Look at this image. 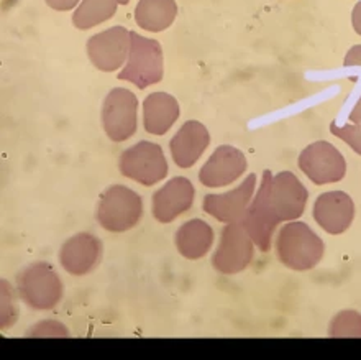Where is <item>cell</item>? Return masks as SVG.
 I'll return each instance as SVG.
<instances>
[{
	"instance_id": "obj_1",
	"label": "cell",
	"mask_w": 361,
	"mask_h": 360,
	"mask_svg": "<svg viewBox=\"0 0 361 360\" xmlns=\"http://www.w3.org/2000/svg\"><path fill=\"white\" fill-rule=\"evenodd\" d=\"M276 252L284 267L295 272H305L317 267L322 260L325 245L305 222H289L276 239Z\"/></svg>"
},
{
	"instance_id": "obj_2",
	"label": "cell",
	"mask_w": 361,
	"mask_h": 360,
	"mask_svg": "<svg viewBox=\"0 0 361 360\" xmlns=\"http://www.w3.org/2000/svg\"><path fill=\"white\" fill-rule=\"evenodd\" d=\"M163 49L157 40L130 32V52L127 64L118 73V79L128 81L138 89L158 84L163 79Z\"/></svg>"
},
{
	"instance_id": "obj_3",
	"label": "cell",
	"mask_w": 361,
	"mask_h": 360,
	"mask_svg": "<svg viewBox=\"0 0 361 360\" xmlns=\"http://www.w3.org/2000/svg\"><path fill=\"white\" fill-rule=\"evenodd\" d=\"M143 216V201L138 193L122 184H114L100 196L95 219L109 232L133 229Z\"/></svg>"
},
{
	"instance_id": "obj_4",
	"label": "cell",
	"mask_w": 361,
	"mask_h": 360,
	"mask_svg": "<svg viewBox=\"0 0 361 360\" xmlns=\"http://www.w3.org/2000/svg\"><path fill=\"white\" fill-rule=\"evenodd\" d=\"M17 289L30 308L39 311L54 308L63 298V282L53 267L43 262L28 265L18 273Z\"/></svg>"
},
{
	"instance_id": "obj_5",
	"label": "cell",
	"mask_w": 361,
	"mask_h": 360,
	"mask_svg": "<svg viewBox=\"0 0 361 360\" xmlns=\"http://www.w3.org/2000/svg\"><path fill=\"white\" fill-rule=\"evenodd\" d=\"M120 173L143 186H153L168 176V162L158 143L142 142L125 150L118 162Z\"/></svg>"
},
{
	"instance_id": "obj_6",
	"label": "cell",
	"mask_w": 361,
	"mask_h": 360,
	"mask_svg": "<svg viewBox=\"0 0 361 360\" xmlns=\"http://www.w3.org/2000/svg\"><path fill=\"white\" fill-rule=\"evenodd\" d=\"M263 179L268 188L271 208L281 221H295L302 216L309 193L294 173L281 172L273 176L269 169H264Z\"/></svg>"
},
{
	"instance_id": "obj_7",
	"label": "cell",
	"mask_w": 361,
	"mask_h": 360,
	"mask_svg": "<svg viewBox=\"0 0 361 360\" xmlns=\"http://www.w3.org/2000/svg\"><path fill=\"white\" fill-rule=\"evenodd\" d=\"M255 255V242L240 222L227 224L220 234L219 247L212 255V265L224 275H237L248 268Z\"/></svg>"
},
{
	"instance_id": "obj_8",
	"label": "cell",
	"mask_w": 361,
	"mask_h": 360,
	"mask_svg": "<svg viewBox=\"0 0 361 360\" xmlns=\"http://www.w3.org/2000/svg\"><path fill=\"white\" fill-rule=\"evenodd\" d=\"M138 99L125 88H114L102 106V125L112 142H125L137 132Z\"/></svg>"
},
{
	"instance_id": "obj_9",
	"label": "cell",
	"mask_w": 361,
	"mask_h": 360,
	"mask_svg": "<svg viewBox=\"0 0 361 360\" xmlns=\"http://www.w3.org/2000/svg\"><path fill=\"white\" fill-rule=\"evenodd\" d=\"M299 168L314 184L342 181L347 174V162L332 143L315 142L299 155Z\"/></svg>"
},
{
	"instance_id": "obj_10",
	"label": "cell",
	"mask_w": 361,
	"mask_h": 360,
	"mask_svg": "<svg viewBox=\"0 0 361 360\" xmlns=\"http://www.w3.org/2000/svg\"><path fill=\"white\" fill-rule=\"evenodd\" d=\"M130 32L122 25L104 30L87 42V54L92 64L100 71L112 73L123 66L128 59Z\"/></svg>"
},
{
	"instance_id": "obj_11",
	"label": "cell",
	"mask_w": 361,
	"mask_h": 360,
	"mask_svg": "<svg viewBox=\"0 0 361 360\" xmlns=\"http://www.w3.org/2000/svg\"><path fill=\"white\" fill-rule=\"evenodd\" d=\"M255 188H257V174H248L247 179L237 188L222 194H207L204 198L202 209L209 216L220 222H240L252 203Z\"/></svg>"
},
{
	"instance_id": "obj_12",
	"label": "cell",
	"mask_w": 361,
	"mask_h": 360,
	"mask_svg": "<svg viewBox=\"0 0 361 360\" xmlns=\"http://www.w3.org/2000/svg\"><path fill=\"white\" fill-rule=\"evenodd\" d=\"M247 157L238 148L222 145L200 168L199 181L207 188H222L237 181L247 172Z\"/></svg>"
},
{
	"instance_id": "obj_13",
	"label": "cell",
	"mask_w": 361,
	"mask_h": 360,
	"mask_svg": "<svg viewBox=\"0 0 361 360\" xmlns=\"http://www.w3.org/2000/svg\"><path fill=\"white\" fill-rule=\"evenodd\" d=\"M281 219L276 216V212L271 208L268 199V188L264 179H262V186H259L257 196H253L252 203L245 212L242 224L247 229L250 237L257 244V247L262 252H268L271 248V239L278 227Z\"/></svg>"
},
{
	"instance_id": "obj_14",
	"label": "cell",
	"mask_w": 361,
	"mask_h": 360,
	"mask_svg": "<svg viewBox=\"0 0 361 360\" xmlns=\"http://www.w3.org/2000/svg\"><path fill=\"white\" fill-rule=\"evenodd\" d=\"M355 217L353 199L343 191L320 194L314 204V219L325 232L338 236L352 226Z\"/></svg>"
},
{
	"instance_id": "obj_15",
	"label": "cell",
	"mask_w": 361,
	"mask_h": 360,
	"mask_svg": "<svg viewBox=\"0 0 361 360\" xmlns=\"http://www.w3.org/2000/svg\"><path fill=\"white\" fill-rule=\"evenodd\" d=\"M102 258V242L89 232L68 239L59 250V263L68 273L82 277L92 272Z\"/></svg>"
},
{
	"instance_id": "obj_16",
	"label": "cell",
	"mask_w": 361,
	"mask_h": 360,
	"mask_svg": "<svg viewBox=\"0 0 361 360\" xmlns=\"http://www.w3.org/2000/svg\"><path fill=\"white\" fill-rule=\"evenodd\" d=\"M195 189L188 178L169 179L161 189L153 194V216L158 222L168 224L189 211L194 204Z\"/></svg>"
},
{
	"instance_id": "obj_17",
	"label": "cell",
	"mask_w": 361,
	"mask_h": 360,
	"mask_svg": "<svg viewBox=\"0 0 361 360\" xmlns=\"http://www.w3.org/2000/svg\"><path fill=\"white\" fill-rule=\"evenodd\" d=\"M210 143L209 130L197 120H188L169 142L174 163L179 168H190L197 163Z\"/></svg>"
},
{
	"instance_id": "obj_18",
	"label": "cell",
	"mask_w": 361,
	"mask_h": 360,
	"mask_svg": "<svg viewBox=\"0 0 361 360\" xmlns=\"http://www.w3.org/2000/svg\"><path fill=\"white\" fill-rule=\"evenodd\" d=\"M179 104L171 94L153 92L143 102V125L152 135H164L179 119Z\"/></svg>"
},
{
	"instance_id": "obj_19",
	"label": "cell",
	"mask_w": 361,
	"mask_h": 360,
	"mask_svg": "<svg viewBox=\"0 0 361 360\" xmlns=\"http://www.w3.org/2000/svg\"><path fill=\"white\" fill-rule=\"evenodd\" d=\"M214 231L207 222L192 219L183 224L176 232V247L183 257L189 260L202 258L212 248Z\"/></svg>"
},
{
	"instance_id": "obj_20",
	"label": "cell",
	"mask_w": 361,
	"mask_h": 360,
	"mask_svg": "<svg viewBox=\"0 0 361 360\" xmlns=\"http://www.w3.org/2000/svg\"><path fill=\"white\" fill-rule=\"evenodd\" d=\"M176 0H140L135 8V22L147 32H163L176 20Z\"/></svg>"
},
{
	"instance_id": "obj_21",
	"label": "cell",
	"mask_w": 361,
	"mask_h": 360,
	"mask_svg": "<svg viewBox=\"0 0 361 360\" xmlns=\"http://www.w3.org/2000/svg\"><path fill=\"white\" fill-rule=\"evenodd\" d=\"M118 0H82L73 13V23L79 30L94 28L110 20L117 12Z\"/></svg>"
},
{
	"instance_id": "obj_22",
	"label": "cell",
	"mask_w": 361,
	"mask_h": 360,
	"mask_svg": "<svg viewBox=\"0 0 361 360\" xmlns=\"http://www.w3.org/2000/svg\"><path fill=\"white\" fill-rule=\"evenodd\" d=\"M330 337H361V314L357 311H342L332 319L329 328Z\"/></svg>"
},
{
	"instance_id": "obj_23",
	"label": "cell",
	"mask_w": 361,
	"mask_h": 360,
	"mask_svg": "<svg viewBox=\"0 0 361 360\" xmlns=\"http://www.w3.org/2000/svg\"><path fill=\"white\" fill-rule=\"evenodd\" d=\"M330 132H332L335 137L343 140L347 145H350V148H352L355 153L361 155V124L340 127V125L332 122L330 124Z\"/></svg>"
},
{
	"instance_id": "obj_24",
	"label": "cell",
	"mask_w": 361,
	"mask_h": 360,
	"mask_svg": "<svg viewBox=\"0 0 361 360\" xmlns=\"http://www.w3.org/2000/svg\"><path fill=\"white\" fill-rule=\"evenodd\" d=\"M343 66H347V68L360 66L361 68V44H355V47L348 49L347 56H345Z\"/></svg>"
},
{
	"instance_id": "obj_25",
	"label": "cell",
	"mask_w": 361,
	"mask_h": 360,
	"mask_svg": "<svg viewBox=\"0 0 361 360\" xmlns=\"http://www.w3.org/2000/svg\"><path fill=\"white\" fill-rule=\"evenodd\" d=\"M49 7L54 10H59V12H68V10H73L79 4V0H44Z\"/></svg>"
},
{
	"instance_id": "obj_26",
	"label": "cell",
	"mask_w": 361,
	"mask_h": 360,
	"mask_svg": "<svg viewBox=\"0 0 361 360\" xmlns=\"http://www.w3.org/2000/svg\"><path fill=\"white\" fill-rule=\"evenodd\" d=\"M352 23H353L355 32H357L358 35H361V2H358L357 5H355L353 13H352Z\"/></svg>"
},
{
	"instance_id": "obj_27",
	"label": "cell",
	"mask_w": 361,
	"mask_h": 360,
	"mask_svg": "<svg viewBox=\"0 0 361 360\" xmlns=\"http://www.w3.org/2000/svg\"><path fill=\"white\" fill-rule=\"evenodd\" d=\"M348 119L352 120L353 124H361V97L358 99V102H357V106L353 107V111L350 112V116H348Z\"/></svg>"
},
{
	"instance_id": "obj_28",
	"label": "cell",
	"mask_w": 361,
	"mask_h": 360,
	"mask_svg": "<svg viewBox=\"0 0 361 360\" xmlns=\"http://www.w3.org/2000/svg\"><path fill=\"white\" fill-rule=\"evenodd\" d=\"M130 2V0H118V4H122V5H127Z\"/></svg>"
}]
</instances>
